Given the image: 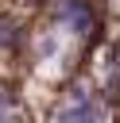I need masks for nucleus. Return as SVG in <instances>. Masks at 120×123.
Instances as JSON below:
<instances>
[{"label":"nucleus","mask_w":120,"mask_h":123,"mask_svg":"<svg viewBox=\"0 0 120 123\" xmlns=\"http://www.w3.org/2000/svg\"><path fill=\"white\" fill-rule=\"evenodd\" d=\"M58 19H62L74 35H85V31L93 27V12H89L85 0H62V4H58Z\"/></svg>","instance_id":"obj_1"}]
</instances>
